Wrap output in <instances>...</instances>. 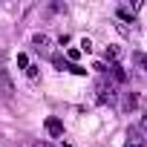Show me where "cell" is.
Returning a JSON list of instances; mask_svg holds the SVG:
<instances>
[{
    "label": "cell",
    "mask_w": 147,
    "mask_h": 147,
    "mask_svg": "<svg viewBox=\"0 0 147 147\" xmlns=\"http://www.w3.org/2000/svg\"><path fill=\"white\" fill-rule=\"evenodd\" d=\"M52 63H55L58 69H69V72H78V75L84 72L81 66H72V63H63V58H61V55H55V58H52Z\"/></svg>",
    "instance_id": "1"
},
{
    "label": "cell",
    "mask_w": 147,
    "mask_h": 147,
    "mask_svg": "<svg viewBox=\"0 0 147 147\" xmlns=\"http://www.w3.org/2000/svg\"><path fill=\"white\" fill-rule=\"evenodd\" d=\"M46 130H49V136H61L63 133V124L58 118H46Z\"/></svg>",
    "instance_id": "2"
},
{
    "label": "cell",
    "mask_w": 147,
    "mask_h": 147,
    "mask_svg": "<svg viewBox=\"0 0 147 147\" xmlns=\"http://www.w3.org/2000/svg\"><path fill=\"white\" fill-rule=\"evenodd\" d=\"M141 130H147V113L141 115Z\"/></svg>",
    "instance_id": "10"
},
{
    "label": "cell",
    "mask_w": 147,
    "mask_h": 147,
    "mask_svg": "<svg viewBox=\"0 0 147 147\" xmlns=\"http://www.w3.org/2000/svg\"><path fill=\"white\" fill-rule=\"evenodd\" d=\"M18 63H20L23 69H29V58H26V55H18Z\"/></svg>",
    "instance_id": "9"
},
{
    "label": "cell",
    "mask_w": 147,
    "mask_h": 147,
    "mask_svg": "<svg viewBox=\"0 0 147 147\" xmlns=\"http://www.w3.org/2000/svg\"><path fill=\"white\" fill-rule=\"evenodd\" d=\"M113 75H115V81H127V72H124V69H121L118 63L113 66Z\"/></svg>",
    "instance_id": "5"
},
{
    "label": "cell",
    "mask_w": 147,
    "mask_h": 147,
    "mask_svg": "<svg viewBox=\"0 0 147 147\" xmlns=\"http://www.w3.org/2000/svg\"><path fill=\"white\" fill-rule=\"evenodd\" d=\"M118 55H121L118 46H107V58H110V61H118Z\"/></svg>",
    "instance_id": "6"
},
{
    "label": "cell",
    "mask_w": 147,
    "mask_h": 147,
    "mask_svg": "<svg viewBox=\"0 0 147 147\" xmlns=\"http://www.w3.org/2000/svg\"><path fill=\"white\" fill-rule=\"evenodd\" d=\"M133 63H138V66L147 72V55H144V52H133Z\"/></svg>",
    "instance_id": "3"
},
{
    "label": "cell",
    "mask_w": 147,
    "mask_h": 147,
    "mask_svg": "<svg viewBox=\"0 0 147 147\" xmlns=\"http://www.w3.org/2000/svg\"><path fill=\"white\" fill-rule=\"evenodd\" d=\"M0 81H3V90H6V95H12V81H9V72H6V69H0Z\"/></svg>",
    "instance_id": "4"
},
{
    "label": "cell",
    "mask_w": 147,
    "mask_h": 147,
    "mask_svg": "<svg viewBox=\"0 0 147 147\" xmlns=\"http://www.w3.org/2000/svg\"><path fill=\"white\" fill-rule=\"evenodd\" d=\"M35 43H38V46H46L49 38H46V35H35Z\"/></svg>",
    "instance_id": "8"
},
{
    "label": "cell",
    "mask_w": 147,
    "mask_h": 147,
    "mask_svg": "<svg viewBox=\"0 0 147 147\" xmlns=\"http://www.w3.org/2000/svg\"><path fill=\"white\" fill-rule=\"evenodd\" d=\"M124 147H144V141H141L138 136H130V141H127Z\"/></svg>",
    "instance_id": "7"
}]
</instances>
